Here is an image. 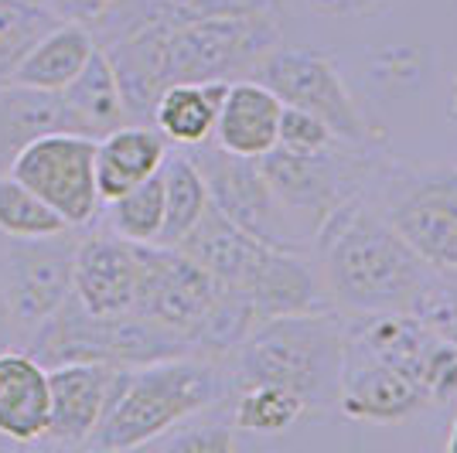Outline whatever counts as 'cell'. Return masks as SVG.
Instances as JSON below:
<instances>
[{
    "mask_svg": "<svg viewBox=\"0 0 457 453\" xmlns=\"http://www.w3.org/2000/svg\"><path fill=\"white\" fill-rule=\"evenodd\" d=\"M72 232L76 228L38 239H7L0 249V286L24 344L72 297L79 249Z\"/></svg>",
    "mask_w": 457,
    "mask_h": 453,
    "instance_id": "11",
    "label": "cell"
},
{
    "mask_svg": "<svg viewBox=\"0 0 457 453\" xmlns=\"http://www.w3.org/2000/svg\"><path fill=\"white\" fill-rule=\"evenodd\" d=\"M21 331L14 317H11V307H7V297H4V286H0V351H7V348H18L21 344Z\"/></svg>",
    "mask_w": 457,
    "mask_h": 453,
    "instance_id": "34",
    "label": "cell"
},
{
    "mask_svg": "<svg viewBox=\"0 0 457 453\" xmlns=\"http://www.w3.org/2000/svg\"><path fill=\"white\" fill-rule=\"evenodd\" d=\"M171 144L154 123H123L96 140V191L103 202H113L120 194L140 185L161 170Z\"/></svg>",
    "mask_w": 457,
    "mask_h": 453,
    "instance_id": "20",
    "label": "cell"
},
{
    "mask_svg": "<svg viewBox=\"0 0 457 453\" xmlns=\"http://www.w3.org/2000/svg\"><path fill=\"white\" fill-rule=\"evenodd\" d=\"M62 95H65L69 110L76 113L82 133L93 136V140L106 136V133L123 127V123H130L127 106H123V93H120V82H116L113 62H110V55L99 45L89 55V62L82 65V72L62 89Z\"/></svg>",
    "mask_w": 457,
    "mask_h": 453,
    "instance_id": "23",
    "label": "cell"
},
{
    "mask_svg": "<svg viewBox=\"0 0 457 453\" xmlns=\"http://www.w3.org/2000/svg\"><path fill=\"white\" fill-rule=\"evenodd\" d=\"M21 185L45 198L69 228H82L99 215L96 191V140L82 133H48L28 144L7 168Z\"/></svg>",
    "mask_w": 457,
    "mask_h": 453,
    "instance_id": "12",
    "label": "cell"
},
{
    "mask_svg": "<svg viewBox=\"0 0 457 453\" xmlns=\"http://www.w3.org/2000/svg\"><path fill=\"white\" fill-rule=\"evenodd\" d=\"M28 355H35L45 368L65 361H103L116 368H134L195 351L185 334L164 324L140 314H93L72 293L28 338Z\"/></svg>",
    "mask_w": 457,
    "mask_h": 453,
    "instance_id": "7",
    "label": "cell"
},
{
    "mask_svg": "<svg viewBox=\"0 0 457 453\" xmlns=\"http://www.w3.org/2000/svg\"><path fill=\"white\" fill-rule=\"evenodd\" d=\"M427 406H434V402H430L427 385L417 375H410V372H403L389 361L372 358L359 348L345 344L338 409L348 419L389 426V423L413 419Z\"/></svg>",
    "mask_w": 457,
    "mask_h": 453,
    "instance_id": "14",
    "label": "cell"
},
{
    "mask_svg": "<svg viewBox=\"0 0 457 453\" xmlns=\"http://www.w3.org/2000/svg\"><path fill=\"white\" fill-rule=\"evenodd\" d=\"M362 194L434 269H457V164L382 157Z\"/></svg>",
    "mask_w": 457,
    "mask_h": 453,
    "instance_id": "8",
    "label": "cell"
},
{
    "mask_svg": "<svg viewBox=\"0 0 457 453\" xmlns=\"http://www.w3.org/2000/svg\"><path fill=\"white\" fill-rule=\"evenodd\" d=\"M447 453H457V419L451 426V436H447Z\"/></svg>",
    "mask_w": 457,
    "mask_h": 453,
    "instance_id": "37",
    "label": "cell"
},
{
    "mask_svg": "<svg viewBox=\"0 0 457 453\" xmlns=\"http://www.w3.org/2000/svg\"><path fill=\"white\" fill-rule=\"evenodd\" d=\"M65 218L45 198H38L14 174H0V235L4 239H38L65 232Z\"/></svg>",
    "mask_w": 457,
    "mask_h": 453,
    "instance_id": "28",
    "label": "cell"
},
{
    "mask_svg": "<svg viewBox=\"0 0 457 453\" xmlns=\"http://www.w3.org/2000/svg\"><path fill=\"white\" fill-rule=\"evenodd\" d=\"M140 243L116 232H93L76 249V301L93 314H134Z\"/></svg>",
    "mask_w": 457,
    "mask_h": 453,
    "instance_id": "15",
    "label": "cell"
},
{
    "mask_svg": "<svg viewBox=\"0 0 457 453\" xmlns=\"http://www.w3.org/2000/svg\"><path fill=\"white\" fill-rule=\"evenodd\" d=\"M48 133H82L65 95L18 82H0V174L14 164V157L28 144Z\"/></svg>",
    "mask_w": 457,
    "mask_h": 453,
    "instance_id": "19",
    "label": "cell"
},
{
    "mask_svg": "<svg viewBox=\"0 0 457 453\" xmlns=\"http://www.w3.org/2000/svg\"><path fill=\"white\" fill-rule=\"evenodd\" d=\"M284 103L270 93L256 78H236L228 82L226 99L215 116L212 140L228 153L239 157H263L277 147Z\"/></svg>",
    "mask_w": 457,
    "mask_h": 453,
    "instance_id": "18",
    "label": "cell"
},
{
    "mask_svg": "<svg viewBox=\"0 0 457 453\" xmlns=\"http://www.w3.org/2000/svg\"><path fill=\"white\" fill-rule=\"evenodd\" d=\"M106 226L110 232L130 239V243H157L164 226V177L161 170L144 177L140 185L106 202Z\"/></svg>",
    "mask_w": 457,
    "mask_h": 453,
    "instance_id": "27",
    "label": "cell"
},
{
    "mask_svg": "<svg viewBox=\"0 0 457 453\" xmlns=\"http://www.w3.org/2000/svg\"><path fill=\"white\" fill-rule=\"evenodd\" d=\"M311 11H318L324 18H362L382 7L386 0H307Z\"/></svg>",
    "mask_w": 457,
    "mask_h": 453,
    "instance_id": "33",
    "label": "cell"
},
{
    "mask_svg": "<svg viewBox=\"0 0 457 453\" xmlns=\"http://www.w3.org/2000/svg\"><path fill=\"white\" fill-rule=\"evenodd\" d=\"M228 419L239 433L273 436L297 426L307 416L304 402L280 385H246L226 396Z\"/></svg>",
    "mask_w": 457,
    "mask_h": 453,
    "instance_id": "25",
    "label": "cell"
},
{
    "mask_svg": "<svg viewBox=\"0 0 457 453\" xmlns=\"http://www.w3.org/2000/svg\"><path fill=\"white\" fill-rule=\"evenodd\" d=\"M48 416H52L48 368L21 348L0 351V436L7 443L45 440Z\"/></svg>",
    "mask_w": 457,
    "mask_h": 453,
    "instance_id": "17",
    "label": "cell"
},
{
    "mask_svg": "<svg viewBox=\"0 0 457 453\" xmlns=\"http://www.w3.org/2000/svg\"><path fill=\"white\" fill-rule=\"evenodd\" d=\"M137 252H140V273H137L134 314L185 334L195 351V334L212 314L215 301L222 297V284L174 246L140 243Z\"/></svg>",
    "mask_w": 457,
    "mask_h": 453,
    "instance_id": "13",
    "label": "cell"
},
{
    "mask_svg": "<svg viewBox=\"0 0 457 453\" xmlns=\"http://www.w3.org/2000/svg\"><path fill=\"white\" fill-rule=\"evenodd\" d=\"M249 78L263 82L284 106H297V110L324 119L335 130V136H342L348 144H382L386 140L379 127H372L369 116L359 110L355 95L338 72V62L324 48H311V45L287 48L280 41Z\"/></svg>",
    "mask_w": 457,
    "mask_h": 453,
    "instance_id": "9",
    "label": "cell"
},
{
    "mask_svg": "<svg viewBox=\"0 0 457 453\" xmlns=\"http://www.w3.org/2000/svg\"><path fill=\"white\" fill-rule=\"evenodd\" d=\"M382 157V144L331 140L318 151H290L277 144L256 161L290 222L314 246V235L324 226V218L369 188Z\"/></svg>",
    "mask_w": 457,
    "mask_h": 453,
    "instance_id": "6",
    "label": "cell"
},
{
    "mask_svg": "<svg viewBox=\"0 0 457 453\" xmlns=\"http://www.w3.org/2000/svg\"><path fill=\"white\" fill-rule=\"evenodd\" d=\"M226 399L222 361L202 355L147 361L120 368L110 406L86 447L93 450H134L151 447L188 416L212 409Z\"/></svg>",
    "mask_w": 457,
    "mask_h": 453,
    "instance_id": "5",
    "label": "cell"
},
{
    "mask_svg": "<svg viewBox=\"0 0 457 453\" xmlns=\"http://www.w3.org/2000/svg\"><path fill=\"white\" fill-rule=\"evenodd\" d=\"M226 89L228 82H222V78L174 82L157 99L151 123L174 147H195V144L209 140L215 130V116H219L222 99H226Z\"/></svg>",
    "mask_w": 457,
    "mask_h": 453,
    "instance_id": "21",
    "label": "cell"
},
{
    "mask_svg": "<svg viewBox=\"0 0 457 453\" xmlns=\"http://www.w3.org/2000/svg\"><path fill=\"white\" fill-rule=\"evenodd\" d=\"M93 52H96L93 31H89L86 24L62 21V24H55V28L24 55V62L18 65V72L11 76V82L31 86V89L62 93V89L82 72V65L89 62Z\"/></svg>",
    "mask_w": 457,
    "mask_h": 453,
    "instance_id": "22",
    "label": "cell"
},
{
    "mask_svg": "<svg viewBox=\"0 0 457 453\" xmlns=\"http://www.w3.org/2000/svg\"><path fill=\"white\" fill-rule=\"evenodd\" d=\"M161 177H164V226L157 235V246H178L198 226L212 198L202 170L195 168V161L185 151H168L161 164Z\"/></svg>",
    "mask_w": 457,
    "mask_h": 453,
    "instance_id": "24",
    "label": "cell"
},
{
    "mask_svg": "<svg viewBox=\"0 0 457 453\" xmlns=\"http://www.w3.org/2000/svg\"><path fill=\"white\" fill-rule=\"evenodd\" d=\"M174 249L191 256L222 286L243 293L256 321L294 310L335 307L321 284L318 266H311L307 252L270 246L243 232L236 222H228L215 205L205 208L198 226Z\"/></svg>",
    "mask_w": 457,
    "mask_h": 453,
    "instance_id": "4",
    "label": "cell"
},
{
    "mask_svg": "<svg viewBox=\"0 0 457 453\" xmlns=\"http://www.w3.org/2000/svg\"><path fill=\"white\" fill-rule=\"evenodd\" d=\"M116 372H120L116 365H103V361L52 365L48 368L52 416H48L45 436L62 447H86L110 406Z\"/></svg>",
    "mask_w": 457,
    "mask_h": 453,
    "instance_id": "16",
    "label": "cell"
},
{
    "mask_svg": "<svg viewBox=\"0 0 457 453\" xmlns=\"http://www.w3.org/2000/svg\"><path fill=\"white\" fill-rule=\"evenodd\" d=\"M185 153L195 161V168L202 170L212 205L219 208L228 222H236L243 232L263 239L270 246L311 252V243L297 232L284 205L277 202V194L270 191L256 157L222 151L212 136L195 147H185Z\"/></svg>",
    "mask_w": 457,
    "mask_h": 453,
    "instance_id": "10",
    "label": "cell"
},
{
    "mask_svg": "<svg viewBox=\"0 0 457 453\" xmlns=\"http://www.w3.org/2000/svg\"><path fill=\"white\" fill-rule=\"evenodd\" d=\"M0 447H7V440H4V436H0Z\"/></svg>",
    "mask_w": 457,
    "mask_h": 453,
    "instance_id": "38",
    "label": "cell"
},
{
    "mask_svg": "<svg viewBox=\"0 0 457 453\" xmlns=\"http://www.w3.org/2000/svg\"><path fill=\"white\" fill-rule=\"evenodd\" d=\"M318 273L345 314H413L434 266L379 215L365 194L335 208L314 235Z\"/></svg>",
    "mask_w": 457,
    "mask_h": 453,
    "instance_id": "2",
    "label": "cell"
},
{
    "mask_svg": "<svg viewBox=\"0 0 457 453\" xmlns=\"http://www.w3.org/2000/svg\"><path fill=\"white\" fill-rule=\"evenodd\" d=\"M228 11H267V14H280L284 18L290 0H222Z\"/></svg>",
    "mask_w": 457,
    "mask_h": 453,
    "instance_id": "35",
    "label": "cell"
},
{
    "mask_svg": "<svg viewBox=\"0 0 457 453\" xmlns=\"http://www.w3.org/2000/svg\"><path fill=\"white\" fill-rule=\"evenodd\" d=\"M413 314L451 348H457V269H434Z\"/></svg>",
    "mask_w": 457,
    "mask_h": 453,
    "instance_id": "30",
    "label": "cell"
},
{
    "mask_svg": "<svg viewBox=\"0 0 457 453\" xmlns=\"http://www.w3.org/2000/svg\"><path fill=\"white\" fill-rule=\"evenodd\" d=\"M62 21L41 0H0V82H11L24 55Z\"/></svg>",
    "mask_w": 457,
    "mask_h": 453,
    "instance_id": "26",
    "label": "cell"
},
{
    "mask_svg": "<svg viewBox=\"0 0 457 453\" xmlns=\"http://www.w3.org/2000/svg\"><path fill=\"white\" fill-rule=\"evenodd\" d=\"M284 41L280 14L228 11L188 24H147L103 45L130 123H151L161 93L174 82H236Z\"/></svg>",
    "mask_w": 457,
    "mask_h": 453,
    "instance_id": "1",
    "label": "cell"
},
{
    "mask_svg": "<svg viewBox=\"0 0 457 453\" xmlns=\"http://www.w3.org/2000/svg\"><path fill=\"white\" fill-rule=\"evenodd\" d=\"M447 119H451V133H454V151H457V76L451 86V103H447Z\"/></svg>",
    "mask_w": 457,
    "mask_h": 453,
    "instance_id": "36",
    "label": "cell"
},
{
    "mask_svg": "<svg viewBox=\"0 0 457 453\" xmlns=\"http://www.w3.org/2000/svg\"><path fill=\"white\" fill-rule=\"evenodd\" d=\"M58 21H72V24H86L93 28L96 21L106 14V7L113 0H41Z\"/></svg>",
    "mask_w": 457,
    "mask_h": 453,
    "instance_id": "32",
    "label": "cell"
},
{
    "mask_svg": "<svg viewBox=\"0 0 457 453\" xmlns=\"http://www.w3.org/2000/svg\"><path fill=\"white\" fill-rule=\"evenodd\" d=\"M154 447L178 453H228L239 447V430L232 426L226 409V399L212 409L188 416L185 423H178L174 430L154 440Z\"/></svg>",
    "mask_w": 457,
    "mask_h": 453,
    "instance_id": "29",
    "label": "cell"
},
{
    "mask_svg": "<svg viewBox=\"0 0 457 453\" xmlns=\"http://www.w3.org/2000/svg\"><path fill=\"white\" fill-rule=\"evenodd\" d=\"M345 361V314L338 307L263 317L222 361L226 396L246 385H280L307 413L338 409Z\"/></svg>",
    "mask_w": 457,
    "mask_h": 453,
    "instance_id": "3",
    "label": "cell"
},
{
    "mask_svg": "<svg viewBox=\"0 0 457 453\" xmlns=\"http://www.w3.org/2000/svg\"><path fill=\"white\" fill-rule=\"evenodd\" d=\"M331 140H342V136H335V130L324 119H318L314 113H304L297 106H284L280 130H277V144L280 147H290V151H318V147H328Z\"/></svg>",
    "mask_w": 457,
    "mask_h": 453,
    "instance_id": "31",
    "label": "cell"
}]
</instances>
